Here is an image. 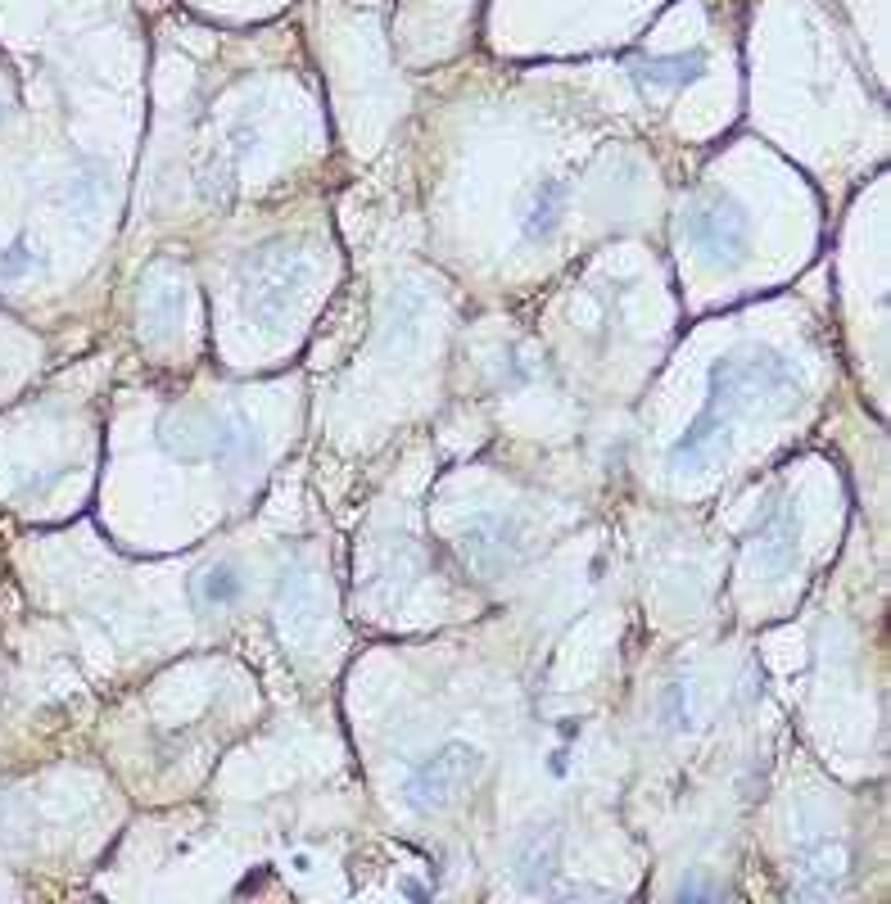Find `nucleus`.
<instances>
[{
  "mask_svg": "<svg viewBox=\"0 0 891 904\" xmlns=\"http://www.w3.org/2000/svg\"><path fill=\"white\" fill-rule=\"evenodd\" d=\"M480 773H484L480 751L453 742L408 773V801L417 810H448V805H457L480 782Z\"/></svg>",
  "mask_w": 891,
  "mask_h": 904,
  "instance_id": "obj_1",
  "label": "nucleus"
},
{
  "mask_svg": "<svg viewBox=\"0 0 891 904\" xmlns=\"http://www.w3.org/2000/svg\"><path fill=\"white\" fill-rule=\"evenodd\" d=\"M561 204H566V186H557V181H543V186L534 190V199H530V208H525V217H521L525 240L543 245V240H548L552 231H557V222H561Z\"/></svg>",
  "mask_w": 891,
  "mask_h": 904,
  "instance_id": "obj_2",
  "label": "nucleus"
},
{
  "mask_svg": "<svg viewBox=\"0 0 891 904\" xmlns=\"http://www.w3.org/2000/svg\"><path fill=\"white\" fill-rule=\"evenodd\" d=\"M697 240H706V245L715 249H733L747 240V222H742L738 213H724V208H715V213H702L697 217Z\"/></svg>",
  "mask_w": 891,
  "mask_h": 904,
  "instance_id": "obj_3",
  "label": "nucleus"
},
{
  "mask_svg": "<svg viewBox=\"0 0 891 904\" xmlns=\"http://www.w3.org/2000/svg\"><path fill=\"white\" fill-rule=\"evenodd\" d=\"M200 593H204V602H231V597L240 593L236 570H231V565H218V570H209V575H204V584H200Z\"/></svg>",
  "mask_w": 891,
  "mask_h": 904,
  "instance_id": "obj_4",
  "label": "nucleus"
},
{
  "mask_svg": "<svg viewBox=\"0 0 891 904\" xmlns=\"http://www.w3.org/2000/svg\"><path fill=\"white\" fill-rule=\"evenodd\" d=\"M692 68H697V59H688V55H679V59H652L643 77H652V82H688Z\"/></svg>",
  "mask_w": 891,
  "mask_h": 904,
  "instance_id": "obj_5",
  "label": "nucleus"
},
{
  "mask_svg": "<svg viewBox=\"0 0 891 904\" xmlns=\"http://www.w3.org/2000/svg\"><path fill=\"white\" fill-rule=\"evenodd\" d=\"M28 267H32L28 245H14V249H5V254H0V276H23Z\"/></svg>",
  "mask_w": 891,
  "mask_h": 904,
  "instance_id": "obj_6",
  "label": "nucleus"
}]
</instances>
